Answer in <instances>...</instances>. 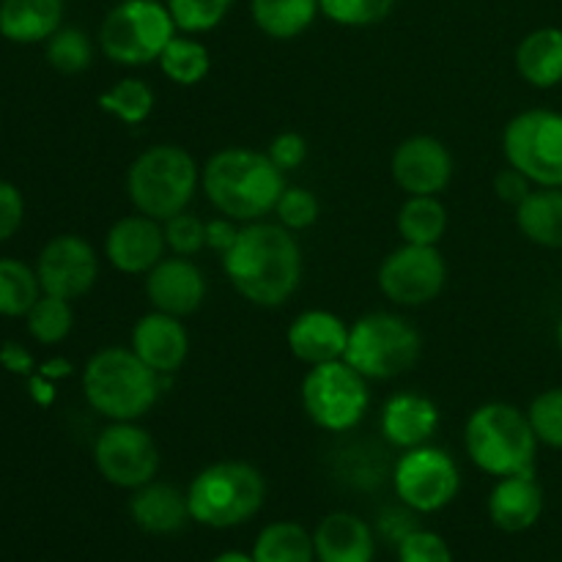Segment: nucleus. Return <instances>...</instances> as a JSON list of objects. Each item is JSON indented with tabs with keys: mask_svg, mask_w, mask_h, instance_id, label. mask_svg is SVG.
<instances>
[{
	"mask_svg": "<svg viewBox=\"0 0 562 562\" xmlns=\"http://www.w3.org/2000/svg\"><path fill=\"white\" fill-rule=\"evenodd\" d=\"M168 376L154 373L124 346L97 351L82 368V395L97 415L110 423H137L157 404Z\"/></svg>",
	"mask_w": 562,
	"mask_h": 562,
	"instance_id": "3",
	"label": "nucleus"
},
{
	"mask_svg": "<svg viewBox=\"0 0 562 562\" xmlns=\"http://www.w3.org/2000/svg\"><path fill=\"white\" fill-rule=\"evenodd\" d=\"M44 44L47 64L60 75H80L93 60V44L80 27H58Z\"/></svg>",
	"mask_w": 562,
	"mask_h": 562,
	"instance_id": "34",
	"label": "nucleus"
},
{
	"mask_svg": "<svg viewBox=\"0 0 562 562\" xmlns=\"http://www.w3.org/2000/svg\"><path fill=\"white\" fill-rule=\"evenodd\" d=\"M398 562H453V552L442 536L417 527L398 543Z\"/></svg>",
	"mask_w": 562,
	"mask_h": 562,
	"instance_id": "40",
	"label": "nucleus"
},
{
	"mask_svg": "<svg viewBox=\"0 0 562 562\" xmlns=\"http://www.w3.org/2000/svg\"><path fill=\"white\" fill-rule=\"evenodd\" d=\"M393 488L415 514H437L459 497V464L448 450L434 445L404 450L393 467Z\"/></svg>",
	"mask_w": 562,
	"mask_h": 562,
	"instance_id": "11",
	"label": "nucleus"
},
{
	"mask_svg": "<svg viewBox=\"0 0 562 562\" xmlns=\"http://www.w3.org/2000/svg\"><path fill=\"white\" fill-rule=\"evenodd\" d=\"M165 231L162 223L146 214H126L110 225L104 236V256L110 267L121 274H143L146 278L165 258Z\"/></svg>",
	"mask_w": 562,
	"mask_h": 562,
	"instance_id": "16",
	"label": "nucleus"
},
{
	"mask_svg": "<svg viewBox=\"0 0 562 562\" xmlns=\"http://www.w3.org/2000/svg\"><path fill=\"white\" fill-rule=\"evenodd\" d=\"M322 14L318 0H250V16L258 31L278 42L302 36Z\"/></svg>",
	"mask_w": 562,
	"mask_h": 562,
	"instance_id": "27",
	"label": "nucleus"
},
{
	"mask_svg": "<svg viewBox=\"0 0 562 562\" xmlns=\"http://www.w3.org/2000/svg\"><path fill=\"white\" fill-rule=\"evenodd\" d=\"M390 170L406 195H439L453 179V157L437 137L415 135L395 148Z\"/></svg>",
	"mask_w": 562,
	"mask_h": 562,
	"instance_id": "15",
	"label": "nucleus"
},
{
	"mask_svg": "<svg viewBox=\"0 0 562 562\" xmlns=\"http://www.w3.org/2000/svg\"><path fill=\"white\" fill-rule=\"evenodd\" d=\"M448 283V263L437 247L401 245L379 267V289L393 305L423 307Z\"/></svg>",
	"mask_w": 562,
	"mask_h": 562,
	"instance_id": "13",
	"label": "nucleus"
},
{
	"mask_svg": "<svg viewBox=\"0 0 562 562\" xmlns=\"http://www.w3.org/2000/svg\"><path fill=\"white\" fill-rule=\"evenodd\" d=\"M27 335L42 346H55L60 340L69 338L71 327H75V311H71L69 300L60 296L42 294L36 305L27 311Z\"/></svg>",
	"mask_w": 562,
	"mask_h": 562,
	"instance_id": "33",
	"label": "nucleus"
},
{
	"mask_svg": "<svg viewBox=\"0 0 562 562\" xmlns=\"http://www.w3.org/2000/svg\"><path fill=\"white\" fill-rule=\"evenodd\" d=\"M538 442L562 450V387L543 390L527 409Z\"/></svg>",
	"mask_w": 562,
	"mask_h": 562,
	"instance_id": "37",
	"label": "nucleus"
},
{
	"mask_svg": "<svg viewBox=\"0 0 562 562\" xmlns=\"http://www.w3.org/2000/svg\"><path fill=\"white\" fill-rule=\"evenodd\" d=\"M0 366L5 368V371L11 373H22V376H31L33 371V357L31 351L25 349L22 344H3V349H0Z\"/></svg>",
	"mask_w": 562,
	"mask_h": 562,
	"instance_id": "46",
	"label": "nucleus"
},
{
	"mask_svg": "<svg viewBox=\"0 0 562 562\" xmlns=\"http://www.w3.org/2000/svg\"><path fill=\"white\" fill-rule=\"evenodd\" d=\"M420 333L395 313H368L349 327L344 360L368 382L404 376L420 360Z\"/></svg>",
	"mask_w": 562,
	"mask_h": 562,
	"instance_id": "7",
	"label": "nucleus"
},
{
	"mask_svg": "<svg viewBox=\"0 0 562 562\" xmlns=\"http://www.w3.org/2000/svg\"><path fill=\"white\" fill-rule=\"evenodd\" d=\"M146 296L154 311L170 313L176 318L192 316L206 300V274L195 261L184 256L162 258L146 274Z\"/></svg>",
	"mask_w": 562,
	"mask_h": 562,
	"instance_id": "17",
	"label": "nucleus"
},
{
	"mask_svg": "<svg viewBox=\"0 0 562 562\" xmlns=\"http://www.w3.org/2000/svg\"><path fill=\"white\" fill-rule=\"evenodd\" d=\"M322 14L344 27L379 25L395 9V0H318Z\"/></svg>",
	"mask_w": 562,
	"mask_h": 562,
	"instance_id": "36",
	"label": "nucleus"
},
{
	"mask_svg": "<svg viewBox=\"0 0 562 562\" xmlns=\"http://www.w3.org/2000/svg\"><path fill=\"white\" fill-rule=\"evenodd\" d=\"M93 464L110 486L135 492L157 477L159 450L137 423H110L93 442Z\"/></svg>",
	"mask_w": 562,
	"mask_h": 562,
	"instance_id": "12",
	"label": "nucleus"
},
{
	"mask_svg": "<svg viewBox=\"0 0 562 562\" xmlns=\"http://www.w3.org/2000/svg\"><path fill=\"white\" fill-rule=\"evenodd\" d=\"M554 338H558V346H560V351H562V318L558 322V333H554Z\"/></svg>",
	"mask_w": 562,
	"mask_h": 562,
	"instance_id": "49",
	"label": "nucleus"
},
{
	"mask_svg": "<svg viewBox=\"0 0 562 562\" xmlns=\"http://www.w3.org/2000/svg\"><path fill=\"white\" fill-rule=\"evenodd\" d=\"M236 236H239V228H236L234 220L220 217V220H212V223H206V247L209 250L220 252V256L231 250Z\"/></svg>",
	"mask_w": 562,
	"mask_h": 562,
	"instance_id": "45",
	"label": "nucleus"
},
{
	"mask_svg": "<svg viewBox=\"0 0 562 562\" xmlns=\"http://www.w3.org/2000/svg\"><path fill=\"white\" fill-rule=\"evenodd\" d=\"M379 426H382L384 439H387L393 448H420V445H428V439L437 434L439 409L428 395L395 393L393 398H387V404H384Z\"/></svg>",
	"mask_w": 562,
	"mask_h": 562,
	"instance_id": "22",
	"label": "nucleus"
},
{
	"mask_svg": "<svg viewBox=\"0 0 562 562\" xmlns=\"http://www.w3.org/2000/svg\"><path fill=\"white\" fill-rule=\"evenodd\" d=\"M154 102H157V97H154L151 86L140 80V77H124V80H119L110 91L99 97V108L104 113H110L121 124L130 126L143 124L154 113Z\"/></svg>",
	"mask_w": 562,
	"mask_h": 562,
	"instance_id": "32",
	"label": "nucleus"
},
{
	"mask_svg": "<svg viewBox=\"0 0 562 562\" xmlns=\"http://www.w3.org/2000/svg\"><path fill=\"white\" fill-rule=\"evenodd\" d=\"M31 395H33V401H36L38 406H49V404H53L55 390H53V384H49V379L42 376V373L31 376Z\"/></svg>",
	"mask_w": 562,
	"mask_h": 562,
	"instance_id": "47",
	"label": "nucleus"
},
{
	"mask_svg": "<svg viewBox=\"0 0 562 562\" xmlns=\"http://www.w3.org/2000/svg\"><path fill=\"white\" fill-rule=\"evenodd\" d=\"M516 71L532 88H554L562 82V31L538 27L516 47Z\"/></svg>",
	"mask_w": 562,
	"mask_h": 562,
	"instance_id": "25",
	"label": "nucleus"
},
{
	"mask_svg": "<svg viewBox=\"0 0 562 562\" xmlns=\"http://www.w3.org/2000/svg\"><path fill=\"white\" fill-rule=\"evenodd\" d=\"M42 291L60 300H80L99 278L97 250L77 234L53 236L42 247L36 261Z\"/></svg>",
	"mask_w": 562,
	"mask_h": 562,
	"instance_id": "14",
	"label": "nucleus"
},
{
	"mask_svg": "<svg viewBox=\"0 0 562 562\" xmlns=\"http://www.w3.org/2000/svg\"><path fill=\"white\" fill-rule=\"evenodd\" d=\"M516 225L532 245L562 250V187H538L516 206Z\"/></svg>",
	"mask_w": 562,
	"mask_h": 562,
	"instance_id": "26",
	"label": "nucleus"
},
{
	"mask_svg": "<svg viewBox=\"0 0 562 562\" xmlns=\"http://www.w3.org/2000/svg\"><path fill=\"white\" fill-rule=\"evenodd\" d=\"M201 187L223 217L247 225L274 212L285 190V173L267 154L231 146L206 159Z\"/></svg>",
	"mask_w": 562,
	"mask_h": 562,
	"instance_id": "2",
	"label": "nucleus"
},
{
	"mask_svg": "<svg viewBox=\"0 0 562 562\" xmlns=\"http://www.w3.org/2000/svg\"><path fill=\"white\" fill-rule=\"evenodd\" d=\"M165 3H168L176 27L190 36L214 31L234 9V0H165Z\"/></svg>",
	"mask_w": 562,
	"mask_h": 562,
	"instance_id": "35",
	"label": "nucleus"
},
{
	"mask_svg": "<svg viewBox=\"0 0 562 562\" xmlns=\"http://www.w3.org/2000/svg\"><path fill=\"white\" fill-rule=\"evenodd\" d=\"M159 69L170 82L181 88H192L203 82L212 71V55H209L206 44L198 42L190 33H176L168 42V47L159 55Z\"/></svg>",
	"mask_w": 562,
	"mask_h": 562,
	"instance_id": "30",
	"label": "nucleus"
},
{
	"mask_svg": "<svg viewBox=\"0 0 562 562\" xmlns=\"http://www.w3.org/2000/svg\"><path fill=\"white\" fill-rule=\"evenodd\" d=\"M302 406L322 431H351L360 426L371 406L368 379L346 360L313 366L302 379Z\"/></svg>",
	"mask_w": 562,
	"mask_h": 562,
	"instance_id": "9",
	"label": "nucleus"
},
{
	"mask_svg": "<svg viewBox=\"0 0 562 562\" xmlns=\"http://www.w3.org/2000/svg\"><path fill=\"white\" fill-rule=\"evenodd\" d=\"M503 154L536 187H562V113L525 110L503 132Z\"/></svg>",
	"mask_w": 562,
	"mask_h": 562,
	"instance_id": "10",
	"label": "nucleus"
},
{
	"mask_svg": "<svg viewBox=\"0 0 562 562\" xmlns=\"http://www.w3.org/2000/svg\"><path fill=\"white\" fill-rule=\"evenodd\" d=\"M285 344H289L291 355L307 368L344 360L346 346H349V324L335 313L313 307L291 322Z\"/></svg>",
	"mask_w": 562,
	"mask_h": 562,
	"instance_id": "19",
	"label": "nucleus"
},
{
	"mask_svg": "<svg viewBox=\"0 0 562 562\" xmlns=\"http://www.w3.org/2000/svg\"><path fill=\"white\" fill-rule=\"evenodd\" d=\"M58 27H64V0H0V36L9 42H47Z\"/></svg>",
	"mask_w": 562,
	"mask_h": 562,
	"instance_id": "24",
	"label": "nucleus"
},
{
	"mask_svg": "<svg viewBox=\"0 0 562 562\" xmlns=\"http://www.w3.org/2000/svg\"><path fill=\"white\" fill-rule=\"evenodd\" d=\"M538 437L527 412L492 401L467 417L464 448L472 464L492 477L536 472Z\"/></svg>",
	"mask_w": 562,
	"mask_h": 562,
	"instance_id": "4",
	"label": "nucleus"
},
{
	"mask_svg": "<svg viewBox=\"0 0 562 562\" xmlns=\"http://www.w3.org/2000/svg\"><path fill=\"white\" fill-rule=\"evenodd\" d=\"M376 530L382 532L384 541H393L398 547L409 532L417 530V519H415V510L406 508L401 503V508H384L382 516L376 521Z\"/></svg>",
	"mask_w": 562,
	"mask_h": 562,
	"instance_id": "43",
	"label": "nucleus"
},
{
	"mask_svg": "<svg viewBox=\"0 0 562 562\" xmlns=\"http://www.w3.org/2000/svg\"><path fill=\"white\" fill-rule=\"evenodd\" d=\"M130 516L148 536H173L192 519L187 494L170 483L157 481L135 488L130 499Z\"/></svg>",
	"mask_w": 562,
	"mask_h": 562,
	"instance_id": "23",
	"label": "nucleus"
},
{
	"mask_svg": "<svg viewBox=\"0 0 562 562\" xmlns=\"http://www.w3.org/2000/svg\"><path fill=\"white\" fill-rule=\"evenodd\" d=\"M22 217H25V201L22 192L11 181L0 179V245L9 241L20 231Z\"/></svg>",
	"mask_w": 562,
	"mask_h": 562,
	"instance_id": "42",
	"label": "nucleus"
},
{
	"mask_svg": "<svg viewBox=\"0 0 562 562\" xmlns=\"http://www.w3.org/2000/svg\"><path fill=\"white\" fill-rule=\"evenodd\" d=\"M267 157L272 159L283 173H289V170L302 168V162L307 159V140L300 132H280V135L269 143Z\"/></svg>",
	"mask_w": 562,
	"mask_h": 562,
	"instance_id": "41",
	"label": "nucleus"
},
{
	"mask_svg": "<svg viewBox=\"0 0 562 562\" xmlns=\"http://www.w3.org/2000/svg\"><path fill=\"white\" fill-rule=\"evenodd\" d=\"M42 294L36 269L16 258H0V316H27V311L36 305Z\"/></svg>",
	"mask_w": 562,
	"mask_h": 562,
	"instance_id": "31",
	"label": "nucleus"
},
{
	"mask_svg": "<svg viewBox=\"0 0 562 562\" xmlns=\"http://www.w3.org/2000/svg\"><path fill=\"white\" fill-rule=\"evenodd\" d=\"M267 499V481L247 461H217L195 475L187 488L192 521L228 530L250 521Z\"/></svg>",
	"mask_w": 562,
	"mask_h": 562,
	"instance_id": "6",
	"label": "nucleus"
},
{
	"mask_svg": "<svg viewBox=\"0 0 562 562\" xmlns=\"http://www.w3.org/2000/svg\"><path fill=\"white\" fill-rule=\"evenodd\" d=\"M448 231V209L437 195H409L398 212V234L406 245L437 247Z\"/></svg>",
	"mask_w": 562,
	"mask_h": 562,
	"instance_id": "29",
	"label": "nucleus"
},
{
	"mask_svg": "<svg viewBox=\"0 0 562 562\" xmlns=\"http://www.w3.org/2000/svg\"><path fill=\"white\" fill-rule=\"evenodd\" d=\"M256 562H316L313 532H307L300 521H272L258 532L252 543Z\"/></svg>",
	"mask_w": 562,
	"mask_h": 562,
	"instance_id": "28",
	"label": "nucleus"
},
{
	"mask_svg": "<svg viewBox=\"0 0 562 562\" xmlns=\"http://www.w3.org/2000/svg\"><path fill=\"white\" fill-rule=\"evenodd\" d=\"M543 514V488L536 472L497 477V486L488 494V519L503 532H525L538 525Z\"/></svg>",
	"mask_w": 562,
	"mask_h": 562,
	"instance_id": "20",
	"label": "nucleus"
},
{
	"mask_svg": "<svg viewBox=\"0 0 562 562\" xmlns=\"http://www.w3.org/2000/svg\"><path fill=\"white\" fill-rule=\"evenodd\" d=\"M220 258L228 283L258 307H280L302 283V247L280 223H247Z\"/></svg>",
	"mask_w": 562,
	"mask_h": 562,
	"instance_id": "1",
	"label": "nucleus"
},
{
	"mask_svg": "<svg viewBox=\"0 0 562 562\" xmlns=\"http://www.w3.org/2000/svg\"><path fill=\"white\" fill-rule=\"evenodd\" d=\"M316 562H373L376 538L368 521L349 510L324 516L313 530Z\"/></svg>",
	"mask_w": 562,
	"mask_h": 562,
	"instance_id": "21",
	"label": "nucleus"
},
{
	"mask_svg": "<svg viewBox=\"0 0 562 562\" xmlns=\"http://www.w3.org/2000/svg\"><path fill=\"white\" fill-rule=\"evenodd\" d=\"M165 245L173 256L192 258L195 252H201L206 247V223L201 217L190 212H181L176 217L165 220Z\"/></svg>",
	"mask_w": 562,
	"mask_h": 562,
	"instance_id": "38",
	"label": "nucleus"
},
{
	"mask_svg": "<svg viewBox=\"0 0 562 562\" xmlns=\"http://www.w3.org/2000/svg\"><path fill=\"white\" fill-rule=\"evenodd\" d=\"M176 33L179 27L162 0H119L99 25V49L119 66H148Z\"/></svg>",
	"mask_w": 562,
	"mask_h": 562,
	"instance_id": "8",
	"label": "nucleus"
},
{
	"mask_svg": "<svg viewBox=\"0 0 562 562\" xmlns=\"http://www.w3.org/2000/svg\"><path fill=\"white\" fill-rule=\"evenodd\" d=\"M212 562H256V560H252V554L236 552V549H228V552L217 554V558H214Z\"/></svg>",
	"mask_w": 562,
	"mask_h": 562,
	"instance_id": "48",
	"label": "nucleus"
},
{
	"mask_svg": "<svg viewBox=\"0 0 562 562\" xmlns=\"http://www.w3.org/2000/svg\"><path fill=\"white\" fill-rule=\"evenodd\" d=\"M494 192H497L499 201L519 206V203L532 192V181L527 179L521 170L510 168L508 165V168L499 170V173L494 176Z\"/></svg>",
	"mask_w": 562,
	"mask_h": 562,
	"instance_id": "44",
	"label": "nucleus"
},
{
	"mask_svg": "<svg viewBox=\"0 0 562 562\" xmlns=\"http://www.w3.org/2000/svg\"><path fill=\"white\" fill-rule=\"evenodd\" d=\"M201 184V168L187 148L157 143L135 157L126 173V195L137 214L165 223L187 212Z\"/></svg>",
	"mask_w": 562,
	"mask_h": 562,
	"instance_id": "5",
	"label": "nucleus"
},
{
	"mask_svg": "<svg viewBox=\"0 0 562 562\" xmlns=\"http://www.w3.org/2000/svg\"><path fill=\"white\" fill-rule=\"evenodd\" d=\"M130 349L159 376H173L190 355V335L181 318L151 311L132 327Z\"/></svg>",
	"mask_w": 562,
	"mask_h": 562,
	"instance_id": "18",
	"label": "nucleus"
},
{
	"mask_svg": "<svg viewBox=\"0 0 562 562\" xmlns=\"http://www.w3.org/2000/svg\"><path fill=\"white\" fill-rule=\"evenodd\" d=\"M318 198L313 195L305 187H285L283 195H280L278 206H274V214H278V223L285 225L289 231H305L311 228L318 220Z\"/></svg>",
	"mask_w": 562,
	"mask_h": 562,
	"instance_id": "39",
	"label": "nucleus"
}]
</instances>
